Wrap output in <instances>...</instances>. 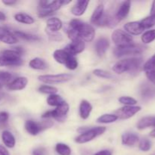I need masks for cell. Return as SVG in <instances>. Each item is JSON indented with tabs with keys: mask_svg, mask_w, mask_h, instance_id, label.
<instances>
[{
	"mask_svg": "<svg viewBox=\"0 0 155 155\" xmlns=\"http://www.w3.org/2000/svg\"><path fill=\"white\" fill-rule=\"evenodd\" d=\"M67 33L72 42L78 39L92 42L95 36V30L92 25L78 19H74L70 22Z\"/></svg>",
	"mask_w": 155,
	"mask_h": 155,
	"instance_id": "obj_1",
	"label": "cell"
},
{
	"mask_svg": "<svg viewBox=\"0 0 155 155\" xmlns=\"http://www.w3.org/2000/svg\"><path fill=\"white\" fill-rule=\"evenodd\" d=\"M142 63V58H130L117 61L112 69L114 72L117 74H122L126 72L133 73L139 70Z\"/></svg>",
	"mask_w": 155,
	"mask_h": 155,
	"instance_id": "obj_2",
	"label": "cell"
},
{
	"mask_svg": "<svg viewBox=\"0 0 155 155\" xmlns=\"http://www.w3.org/2000/svg\"><path fill=\"white\" fill-rule=\"evenodd\" d=\"M23 64L21 55L15 49H7L0 55V67L20 66Z\"/></svg>",
	"mask_w": 155,
	"mask_h": 155,
	"instance_id": "obj_3",
	"label": "cell"
},
{
	"mask_svg": "<svg viewBox=\"0 0 155 155\" xmlns=\"http://www.w3.org/2000/svg\"><path fill=\"white\" fill-rule=\"evenodd\" d=\"M63 6V1H48L44 0L39 2L38 16L39 18H45L52 15L54 12Z\"/></svg>",
	"mask_w": 155,
	"mask_h": 155,
	"instance_id": "obj_4",
	"label": "cell"
},
{
	"mask_svg": "<svg viewBox=\"0 0 155 155\" xmlns=\"http://www.w3.org/2000/svg\"><path fill=\"white\" fill-rule=\"evenodd\" d=\"M106 131V127H97L93 128H88L83 133L77 136L75 139V142L78 144H85L91 142L95 138L101 136Z\"/></svg>",
	"mask_w": 155,
	"mask_h": 155,
	"instance_id": "obj_5",
	"label": "cell"
},
{
	"mask_svg": "<svg viewBox=\"0 0 155 155\" xmlns=\"http://www.w3.org/2000/svg\"><path fill=\"white\" fill-rule=\"evenodd\" d=\"M53 126V122L51 120H44L42 122H36L32 120H27L25 123V130H27L29 134L32 136H36L39 134L40 132L44 131L47 129L50 128Z\"/></svg>",
	"mask_w": 155,
	"mask_h": 155,
	"instance_id": "obj_6",
	"label": "cell"
},
{
	"mask_svg": "<svg viewBox=\"0 0 155 155\" xmlns=\"http://www.w3.org/2000/svg\"><path fill=\"white\" fill-rule=\"evenodd\" d=\"M69 111V104L64 101L63 104L56 107L54 110H48L42 115V118L47 119V118H54V120L58 122H64L66 119L67 114Z\"/></svg>",
	"mask_w": 155,
	"mask_h": 155,
	"instance_id": "obj_7",
	"label": "cell"
},
{
	"mask_svg": "<svg viewBox=\"0 0 155 155\" xmlns=\"http://www.w3.org/2000/svg\"><path fill=\"white\" fill-rule=\"evenodd\" d=\"M144 48L140 45L131 44L124 46H117L114 50V54L117 58L129 55H137L143 51Z\"/></svg>",
	"mask_w": 155,
	"mask_h": 155,
	"instance_id": "obj_8",
	"label": "cell"
},
{
	"mask_svg": "<svg viewBox=\"0 0 155 155\" xmlns=\"http://www.w3.org/2000/svg\"><path fill=\"white\" fill-rule=\"evenodd\" d=\"M111 39L117 46H124L133 43L132 36L122 30H116L112 33Z\"/></svg>",
	"mask_w": 155,
	"mask_h": 155,
	"instance_id": "obj_9",
	"label": "cell"
},
{
	"mask_svg": "<svg viewBox=\"0 0 155 155\" xmlns=\"http://www.w3.org/2000/svg\"><path fill=\"white\" fill-rule=\"evenodd\" d=\"M73 76L69 74H60L54 75H41L38 77L39 80L42 83L47 84H56L68 82L72 79Z\"/></svg>",
	"mask_w": 155,
	"mask_h": 155,
	"instance_id": "obj_10",
	"label": "cell"
},
{
	"mask_svg": "<svg viewBox=\"0 0 155 155\" xmlns=\"http://www.w3.org/2000/svg\"><path fill=\"white\" fill-rule=\"evenodd\" d=\"M142 110L140 106H124L116 111L118 118L122 120H127L133 117L138 112Z\"/></svg>",
	"mask_w": 155,
	"mask_h": 155,
	"instance_id": "obj_11",
	"label": "cell"
},
{
	"mask_svg": "<svg viewBox=\"0 0 155 155\" xmlns=\"http://www.w3.org/2000/svg\"><path fill=\"white\" fill-rule=\"evenodd\" d=\"M0 41L8 45H13L18 42V39L8 29L0 26Z\"/></svg>",
	"mask_w": 155,
	"mask_h": 155,
	"instance_id": "obj_12",
	"label": "cell"
},
{
	"mask_svg": "<svg viewBox=\"0 0 155 155\" xmlns=\"http://www.w3.org/2000/svg\"><path fill=\"white\" fill-rule=\"evenodd\" d=\"M124 28L125 30V32H127L130 36L131 35L138 36V35L142 34L145 30V29L141 24L140 21H132V22L127 23L124 25Z\"/></svg>",
	"mask_w": 155,
	"mask_h": 155,
	"instance_id": "obj_13",
	"label": "cell"
},
{
	"mask_svg": "<svg viewBox=\"0 0 155 155\" xmlns=\"http://www.w3.org/2000/svg\"><path fill=\"white\" fill-rule=\"evenodd\" d=\"M85 47H86L85 42L83 40L78 39V40L73 41L71 43L67 45L64 50L70 54L75 56L76 54L83 52L85 49Z\"/></svg>",
	"mask_w": 155,
	"mask_h": 155,
	"instance_id": "obj_14",
	"label": "cell"
},
{
	"mask_svg": "<svg viewBox=\"0 0 155 155\" xmlns=\"http://www.w3.org/2000/svg\"><path fill=\"white\" fill-rule=\"evenodd\" d=\"M27 83H28V80L27 77H18L15 80H12L7 85V89L11 91L23 90L27 86Z\"/></svg>",
	"mask_w": 155,
	"mask_h": 155,
	"instance_id": "obj_15",
	"label": "cell"
},
{
	"mask_svg": "<svg viewBox=\"0 0 155 155\" xmlns=\"http://www.w3.org/2000/svg\"><path fill=\"white\" fill-rule=\"evenodd\" d=\"M130 8H131V2L130 1H124L120 4L119 8L117 10L116 13L114 14L117 19L120 22L122 20L125 19L128 16L130 13Z\"/></svg>",
	"mask_w": 155,
	"mask_h": 155,
	"instance_id": "obj_16",
	"label": "cell"
},
{
	"mask_svg": "<svg viewBox=\"0 0 155 155\" xmlns=\"http://www.w3.org/2000/svg\"><path fill=\"white\" fill-rule=\"evenodd\" d=\"M110 46V42L108 39L105 37H101L95 42V50L99 57H102L106 53L107 50Z\"/></svg>",
	"mask_w": 155,
	"mask_h": 155,
	"instance_id": "obj_17",
	"label": "cell"
},
{
	"mask_svg": "<svg viewBox=\"0 0 155 155\" xmlns=\"http://www.w3.org/2000/svg\"><path fill=\"white\" fill-rule=\"evenodd\" d=\"M89 1H77V3L71 8V13L77 17L82 16L86 11L89 5Z\"/></svg>",
	"mask_w": 155,
	"mask_h": 155,
	"instance_id": "obj_18",
	"label": "cell"
},
{
	"mask_svg": "<svg viewBox=\"0 0 155 155\" xmlns=\"http://www.w3.org/2000/svg\"><path fill=\"white\" fill-rule=\"evenodd\" d=\"M122 140V144L127 146H134L135 145L139 142V137L136 134L133 133H124L121 138Z\"/></svg>",
	"mask_w": 155,
	"mask_h": 155,
	"instance_id": "obj_19",
	"label": "cell"
},
{
	"mask_svg": "<svg viewBox=\"0 0 155 155\" xmlns=\"http://www.w3.org/2000/svg\"><path fill=\"white\" fill-rule=\"evenodd\" d=\"M46 24V30L50 32H54V33L58 32L62 28V27H63V23H62V21L59 18H55V17L48 19Z\"/></svg>",
	"mask_w": 155,
	"mask_h": 155,
	"instance_id": "obj_20",
	"label": "cell"
},
{
	"mask_svg": "<svg viewBox=\"0 0 155 155\" xmlns=\"http://www.w3.org/2000/svg\"><path fill=\"white\" fill-rule=\"evenodd\" d=\"M150 127H155V116L144 117L137 124V128L140 130Z\"/></svg>",
	"mask_w": 155,
	"mask_h": 155,
	"instance_id": "obj_21",
	"label": "cell"
},
{
	"mask_svg": "<svg viewBox=\"0 0 155 155\" xmlns=\"http://www.w3.org/2000/svg\"><path fill=\"white\" fill-rule=\"evenodd\" d=\"M92 110V106L86 100H83L80 104V116L82 119L86 120L89 118Z\"/></svg>",
	"mask_w": 155,
	"mask_h": 155,
	"instance_id": "obj_22",
	"label": "cell"
},
{
	"mask_svg": "<svg viewBox=\"0 0 155 155\" xmlns=\"http://www.w3.org/2000/svg\"><path fill=\"white\" fill-rule=\"evenodd\" d=\"M141 95L145 99H150L155 95V88L149 83H144L141 86Z\"/></svg>",
	"mask_w": 155,
	"mask_h": 155,
	"instance_id": "obj_23",
	"label": "cell"
},
{
	"mask_svg": "<svg viewBox=\"0 0 155 155\" xmlns=\"http://www.w3.org/2000/svg\"><path fill=\"white\" fill-rule=\"evenodd\" d=\"M2 140L3 143L5 145L7 148H12L15 147L16 141H15V136H13L11 132L8 131V130H4L2 133Z\"/></svg>",
	"mask_w": 155,
	"mask_h": 155,
	"instance_id": "obj_24",
	"label": "cell"
},
{
	"mask_svg": "<svg viewBox=\"0 0 155 155\" xmlns=\"http://www.w3.org/2000/svg\"><path fill=\"white\" fill-rule=\"evenodd\" d=\"M71 54L68 52H67L64 49H58L55 50L53 53V58L54 60L59 64H64L66 61H68V58L70 57Z\"/></svg>",
	"mask_w": 155,
	"mask_h": 155,
	"instance_id": "obj_25",
	"label": "cell"
},
{
	"mask_svg": "<svg viewBox=\"0 0 155 155\" xmlns=\"http://www.w3.org/2000/svg\"><path fill=\"white\" fill-rule=\"evenodd\" d=\"M29 66L32 69L39 70V71H43V70L48 68V64H46V62L40 58H35L32 59L29 63Z\"/></svg>",
	"mask_w": 155,
	"mask_h": 155,
	"instance_id": "obj_26",
	"label": "cell"
},
{
	"mask_svg": "<svg viewBox=\"0 0 155 155\" xmlns=\"http://www.w3.org/2000/svg\"><path fill=\"white\" fill-rule=\"evenodd\" d=\"M104 12V7L103 4H99L95 9L91 17V23L95 25H97L101 18H102Z\"/></svg>",
	"mask_w": 155,
	"mask_h": 155,
	"instance_id": "obj_27",
	"label": "cell"
},
{
	"mask_svg": "<svg viewBox=\"0 0 155 155\" xmlns=\"http://www.w3.org/2000/svg\"><path fill=\"white\" fill-rule=\"evenodd\" d=\"M15 20L18 22L24 24H33L35 22L34 18L25 13H18L15 15Z\"/></svg>",
	"mask_w": 155,
	"mask_h": 155,
	"instance_id": "obj_28",
	"label": "cell"
},
{
	"mask_svg": "<svg viewBox=\"0 0 155 155\" xmlns=\"http://www.w3.org/2000/svg\"><path fill=\"white\" fill-rule=\"evenodd\" d=\"M118 120V117L116 114H105L97 119V122L98 124H111V123H114Z\"/></svg>",
	"mask_w": 155,
	"mask_h": 155,
	"instance_id": "obj_29",
	"label": "cell"
},
{
	"mask_svg": "<svg viewBox=\"0 0 155 155\" xmlns=\"http://www.w3.org/2000/svg\"><path fill=\"white\" fill-rule=\"evenodd\" d=\"M64 102V100L63 99V98L57 94L49 95L47 98V104L52 107H58L63 104Z\"/></svg>",
	"mask_w": 155,
	"mask_h": 155,
	"instance_id": "obj_30",
	"label": "cell"
},
{
	"mask_svg": "<svg viewBox=\"0 0 155 155\" xmlns=\"http://www.w3.org/2000/svg\"><path fill=\"white\" fill-rule=\"evenodd\" d=\"M14 34L17 38H20V39H24L27 41H39L40 40V38L36 35L30 34V33H24V32L21 31H15Z\"/></svg>",
	"mask_w": 155,
	"mask_h": 155,
	"instance_id": "obj_31",
	"label": "cell"
},
{
	"mask_svg": "<svg viewBox=\"0 0 155 155\" xmlns=\"http://www.w3.org/2000/svg\"><path fill=\"white\" fill-rule=\"evenodd\" d=\"M12 77L13 75L11 73L8 71H0V90L5 85L7 86L12 81Z\"/></svg>",
	"mask_w": 155,
	"mask_h": 155,
	"instance_id": "obj_32",
	"label": "cell"
},
{
	"mask_svg": "<svg viewBox=\"0 0 155 155\" xmlns=\"http://www.w3.org/2000/svg\"><path fill=\"white\" fill-rule=\"evenodd\" d=\"M142 42L145 44H149L155 40V29L154 30H150L145 32L142 35L141 37Z\"/></svg>",
	"mask_w": 155,
	"mask_h": 155,
	"instance_id": "obj_33",
	"label": "cell"
},
{
	"mask_svg": "<svg viewBox=\"0 0 155 155\" xmlns=\"http://www.w3.org/2000/svg\"><path fill=\"white\" fill-rule=\"evenodd\" d=\"M55 150L59 155H71V149L68 145L64 143H58L55 146Z\"/></svg>",
	"mask_w": 155,
	"mask_h": 155,
	"instance_id": "obj_34",
	"label": "cell"
},
{
	"mask_svg": "<svg viewBox=\"0 0 155 155\" xmlns=\"http://www.w3.org/2000/svg\"><path fill=\"white\" fill-rule=\"evenodd\" d=\"M140 23L145 30V29L151 28V27L155 26V17L149 15V16L142 19L140 21Z\"/></svg>",
	"mask_w": 155,
	"mask_h": 155,
	"instance_id": "obj_35",
	"label": "cell"
},
{
	"mask_svg": "<svg viewBox=\"0 0 155 155\" xmlns=\"http://www.w3.org/2000/svg\"><path fill=\"white\" fill-rule=\"evenodd\" d=\"M64 65L68 69L71 70V71H74L78 67V61H77V59L76 58L75 56L71 54Z\"/></svg>",
	"mask_w": 155,
	"mask_h": 155,
	"instance_id": "obj_36",
	"label": "cell"
},
{
	"mask_svg": "<svg viewBox=\"0 0 155 155\" xmlns=\"http://www.w3.org/2000/svg\"><path fill=\"white\" fill-rule=\"evenodd\" d=\"M39 92L43 94H48V95H54L58 92V89L55 87H53V86H46V85H44V86H41L39 88Z\"/></svg>",
	"mask_w": 155,
	"mask_h": 155,
	"instance_id": "obj_37",
	"label": "cell"
},
{
	"mask_svg": "<svg viewBox=\"0 0 155 155\" xmlns=\"http://www.w3.org/2000/svg\"><path fill=\"white\" fill-rule=\"evenodd\" d=\"M120 103L125 104V106H135L137 104V100L130 96H122L118 99Z\"/></svg>",
	"mask_w": 155,
	"mask_h": 155,
	"instance_id": "obj_38",
	"label": "cell"
},
{
	"mask_svg": "<svg viewBox=\"0 0 155 155\" xmlns=\"http://www.w3.org/2000/svg\"><path fill=\"white\" fill-rule=\"evenodd\" d=\"M94 75H95L98 77L104 79H111L113 78V75L108 71H106L104 70L101 69H95L93 71Z\"/></svg>",
	"mask_w": 155,
	"mask_h": 155,
	"instance_id": "obj_39",
	"label": "cell"
},
{
	"mask_svg": "<svg viewBox=\"0 0 155 155\" xmlns=\"http://www.w3.org/2000/svg\"><path fill=\"white\" fill-rule=\"evenodd\" d=\"M151 142L148 139H143L139 142V148L142 151H148L151 148Z\"/></svg>",
	"mask_w": 155,
	"mask_h": 155,
	"instance_id": "obj_40",
	"label": "cell"
},
{
	"mask_svg": "<svg viewBox=\"0 0 155 155\" xmlns=\"http://www.w3.org/2000/svg\"><path fill=\"white\" fill-rule=\"evenodd\" d=\"M148 80L155 86V68H149L144 69Z\"/></svg>",
	"mask_w": 155,
	"mask_h": 155,
	"instance_id": "obj_41",
	"label": "cell"
},
{
	"mask_svg": "<svg viewBox=\"0 0 155 155\" xmlns=\"http://www.w3.org/2000/svg\"><path fill=\"white\" fill-rule=\"evenodd\" d=\"M46 33L48 34V37L52 41H61L62 40V36L61 33L58 32L57 33H54V32H50L46 30Z\"/></svg>",
	"mask_w": 155,
	"mask_h": 155,
	"instance_id": "obj_42",
	"label": "cell"
},
{
	"mask_svg": "<svg viewBox=\"0 0 155 155\" xmlns=\"http://www.w3.org/2000/svg\"><path fill=\"white\" fill-rule=\"evenodd\" d=\"M33 155H48V151L45 148L39 147L33 150Z\"/></svg>",
	"mask_w": 155,
	"mask_h": 155,
	"instance_id": "obj_43",
	"label": "cell"
},
{
	"mask_svg": "<svg viewBox=\"0 0 155 155\" xmlns=\"http://www.w3.org/2000/svg\"><path fill=\"white\" fill-rule=\"evenodd\" d=\"M9 114L8 113L5 111L0 112V125L3 124H5L8 120Z\"/></svg>",
	"mask_w": 155,
	"mask_h": 155,
	"instance_id": "obj_44",
	"label": "cell"
},
{
	"mask_svg": "<svg viewBox=\"0 0 155 155\" xmlns=\"http://www.w3.org/2000/svg\"><path fill=\"white\" fill-rule=\"evenodd\" d=\"M0 155H10L7 148L2 145H0Z\"/></svg>",
	"mask_w": 155,
	"mask_h": 155,
	"instance_id": "obj_45",
	"label": "cell"
},
{
	"mask_svg": "<svg viewBox=\"0 0 155 155\" xmlns=\"http://www.w3.org/2000/svg\"><path fill=\"white\" fill-rule=\"evenodd\" d=\"M94 155H112V152L109 150H102L95 153Z\"/></svg>",
	"mask_w": 155,
	"mask_h": 155,
	"instance_id": "obj_46",
	"label": "cell"
},
{
	"mask_svg": "<svg viewBox=\"0 0 155 155\" xmlns=\"http://www.w3.org/2000/svg\"><path fill=\"white\" fill-rule=\"evenodd\" d=\"M2 3L7 6H12L16 4L17 1H14V0H5V1H2Z\"/></svg>",
	"mask_w": 155,
	"mask_h": 155,
	"instance_id": "obj_47",
	"label": "cell"
},
{
	"mask_svg": "<svg viewBox=\"0 0 155 155\" xmlns=\"http://www.w3.org/2000/svg\"><path fill=\"white\" fill-rule=\"evenodd\" d=\"M150 15L155 17V1H154L152 2V5H151V12H150Z\"/></svg>",
	"mask_w": 155,
	"mask_h": 155,
	"instance_id": "obj_48",
	"label": "cell"
},
{
	"mask_svg": "<svg viewBox=\"0 0 155 155\" xmlns=\"http://www.w3.org/2000/svg\"><path fill=\"white\" fill-rule=\"evenodd\" d=\"M15 48V51H18V53H19L20 54H24V48H21V47H20V46H18V47H16V48Z\"/></svg>",
	"mask_w": 155,
	"mask_h": 155,
	"instance_id": "obj_49",
	"label": "cell"
},
{
	"mask_svg": "<svg viewBox=\"0 0 155 155\" xmlns=\"http://www.w3.org/2000/svg\"><path fill=\"white\" fill-rule=\"evenodd\" d=\"M5 20H6V15H5L4 12L0 11V21H5Z\"/></svg>",
	"mask_w": 155,
	"mask_h": 155,
	"instance_id": "obj_50",
	"label": "cell"
},
{
	"mask_svg": "<svg viewBox=\"0 0 155 155\" xmlns=\"http://www.w3.org/2000/svg\"><path fill=\"white\" fill-rule=\"evenodd\" d=\"M150 136H151V137L155 138V129L150 133Z\"/></svg>",
	"mask_w": 155,
	"mask_h": 155,
	"instance_id": "obj_51",
	"label": "cell"
},
{
	"mask_svg": "<svg viewBox=\"0 0 155 155\" xmlns=\"http://www.w3.org/2000/svg\"><path fill=\"white\" fill-rule=\"evenodd\" d=\"M150 59H151V61H152L153 63H154V64H155V54H154V55H153L152 57H151V58H150Z\"/></svg>",
	"mask_w": 155,
	"mask_h": 155,
	"instance_id": "obj_52",
	"label": "cell"
},
{
	"mask_svg": "<svg viewBox=\"0 0 155 155\" xmlns=\"http://www.w3.org/2000/svg\"><path fill=\"white\" fill-rule=\"evenodd\" d=\"M1 98H2V94L1 92H0V99H1Z\"/></svg>",
	"mask_w": 155,
	"mask_h": 155,
	"instance_id": "obj_53",
	"label": "cell"
},
{
	"mask_svg": "<svg viewBox=\"0 0 155 155\" xmlns=\"http://www.w3.org/2000/svg\"><path fill=\"white\" fill-rule=\"evenodd\" d=\"M153 155H155V154H153Z\"/></svg>",
	"mask_w": 155,
	"mask_h": 155,
	"instance_id": "obj_54",
	"label": "cell"
}]
</instances>
